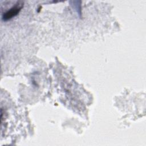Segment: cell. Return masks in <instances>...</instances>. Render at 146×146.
Returning a JSON list of instances; mask_svg holds the SVG:
<instances>
[{
	"label": "cell",
	"mask_w": 146,
	"mask_h": 146,
	"mask_svg": "<svg viewBox=\"0 0 146 146\" xmlns=\"http://www.w3.org/2000/svg\"><path fill=\"white\" fill-rule=\"evenodd\" d=\"M23 3H22V2H18L14 6L12 7L9 10H8L3 14V19L6 21L17 15L23 7Z\"/></svg>",
	"instance_id": "1"
}]
</instances>
